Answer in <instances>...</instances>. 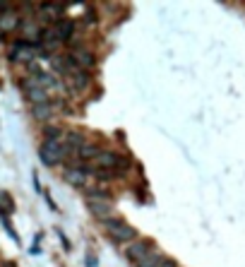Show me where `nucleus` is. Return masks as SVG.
Masks as SVG:
<instances>
[{"mask_svg":"<svg viewBox=\"0 0 245 267\" xmlns=\"http://www.w3.org/2000/svg\"><path fill=\"white\" fill-rule=\"evenodd\" d=\"M19 27V17L15 15V12H3L0 15V31H15V29Z\"/></svg>","mask_w":245,"mask_h":267,"instance_id":"nucleus-13","label":"nucleus"},{"mask_svg":"<svg viewBox=\"0 0 245 267\" xmlns=\"http://www.w3.org/2000/svg\"><path fill=\"white\" fill-rule=\"evenodd\" d=\"M163 260H166V255H163V253H159V250H152V253H149V255H145V258L139 260L135 267H159Z\"/></svg>","mask_w":245,"mask_h":267,"instance_id":"nucleus-14","label":"nucleus"},{"mask_svg":"<svg viewBox=\"0 0 245 267\" xmlns=\"http://www.w3.org/2000/svg\"><path fill=\"white\" fill-rule=\"evenodd\" d=\"M53 34H55V39L60 41V44H65V41H70L73 39V34H75V22L70 17H58L53 22Z\"/></svg>","mask_w":245,"mask_h":267,"instance_id":"nucleus-7","label":"nucleus"},{"mask_svg":"<svg viewBox=\"0 0 245 267\" xmlns=\"http://www.w3.org/2000/svg\"><path fill=\"white\" fill-rule=\"evenodd\" d=\"M63 181L67 185H75V188H84V185H87V169L82 164L67 166L63 171Z\"/></svg>","mask_w":245,"mask_h":267,"instance_id":"nucleus-6","label":"nucleus"},{"mask_svg":"<svg viewBox=\"0 0 245 267\" xmlns=\"http://www.w3.org/2000/svg\"><path fill=\"white\" fill-rule=\"evenodd\" d=\"M94 161H96V169H103V171H111V174H113V169H116L118 161H120V154H116V152H106V149H103Z\"/></svg>","mask_w":245,"mask_h":267,"instance_id":"nucleus-11","label":"nucleus"},{"mask_svg":"<svg viewBox=\"0 0 245 267\" xmlns=\"http://www.w3.org/2000/svg\"><path fill=\"white\" fill-rule=\"evenodd\" d=\"M154 250V241L152 239H137L135 243H130L125 248V258L132 262V265H137L139 260L145 258V255H149Z\"/></svg>","mask_w":245,"mask_h":267,"instance_id":"nucleus-3","label":"nucleus"},{"mask_svg":"<svg viewBox=\"0 0 245 267\" xmlns=\"http://www.w3.org/2000/svg\"><path fill=\"white\" fill-rule=\"evenodd\" d=\"M87 207H89V212L101 221L109 219L111 212H113V203H111V200H87Z\"/></svg>","mask_w":245,"mask_h":267,"instance_id":"nucleus-9","label":"nucleus"},{"mask_svg":"<svg viewBox=\"0 0 245 267\" xmlns=\"http://www.w3.org/2000/svg\"><path fill=\"white\" fill-rule=\"evenodd\" d=\"M22 87H24V96L31 102V106H39V104H51V102H48V89H44V87H41L34 77H31V80H24Z\"/></svg>","mask_w":245,"mask_h":267,"instance_id":"nucleus-4","label":"nucleus"},{"mask_svg":"<svg viewBox=\"0 0 245 267\" xmlns=\"http://www.w3.org/2000/svg\"><path fill=\"white\" fill-rule=\"evenodd\" d=\"M15 210V205H12V197L8 193H3L0 190V212H12Z\"/></svg>","mask_w":245,"mask_h":267,"instance_id":"nucleus-17","label":"nucleus"},{"mask_svg":"<svg viewBox=\"0 0 245 267\" xmlns=\"http://www.w3.org/2000/svg\"><path fill=\"white\" fill-rule=\"evenodd\" d=\"M159 267H178V262H176L173 258H166V260H163V262H161Z\"/></svg>","mask_w":245,"mask_h":267,"instance_id":"nucleus-18","label":"nucleus"},{"mask_svg":"<svg viewBox=\"0 0 245 267\" xmlns=\"http://www.w3.org/2000/svg\"><path fill=\"white\" fill-rule=\"evenodd\" d=\"M37 53H39V51L34 48V44L19 41V44H15V46H12V53H10V58H12V60H17V63H31Z\"/></svg>","mask_w":245,"mask_h":267,"instance_id":"nucleus-8","label":"nucleus"},{"mask_svg":"<svg viewBox=\"0 0 245 267\" xmlns=\"http://www.w3.org/2000/svg\"><path fill=\"white\" fill-rule=\"evenodd\" d=\"M39 157L46 166H58L67 157V152H65V145L60 140H44V145L39 147Z\"/></svg>","mask_w":245,"mask_h":267,"instance_id":"nucleus-2","label":"nucleus"},{"mask_svg":"<svg viewBox=\"0 0 245 267\" xmlns=\"http://www.w3.org/2000/svg\"><path fill=\"white\" fill-rule=\"evenodd\" d=\"M103 229H106V233H109L116 243H123V246H130V243H135V241L139 239L135 226H130V224H127L125 219H120V217L103 219Z\"/></svg>","mask_w":245,"mask_h":267,"instance_id":"nucleus-1","label":"nucleus"},{"mask_svg":"<svg viewBox=\"0 0 245 267\" xmlns=\"http://www.w3.org/2000/svg\"><path fill=\"white\" fill-rule=\"evenodd\" d=\"M31 116L44 123V120H48L51 116H53V106H51V104H39V106H31Z\"/></svg>","mask_w":245,"mask_h":267,"instance_id":"nucleus-15","label":"nucleus"},{"mask_svg":"<svg viewBox=\"0 0 245 267\" xmlns=\"http://www.w3.org/2000/svg\"><path fill=\"white\" fill-rule=\"evenodd\" d=\"M63 138V128L60 125H48L44 130V140H60Z\"/></svg>","mask_w":245,"mask_h":267,"instance_id":"nucleus-16","label":"nucleus"},{"mask_svg":"<svg viewBox=\"0 0 245 267\" xmlns=\"http://www.w3.org/2000/svg\"><path fill=\"white\" fill-rule=\"evenodd\" d=\"M70 60H73L75 68H80V70H91L94 65H96V55L91 53V48H84V46H77L70 51Z\"/></svg>","mask_w":245,"mask_h":267,"instance_id":"nucleus-5","label":"nucleus"},{"mask_svg":"<svg viewBox=\"0 0 245 267\" xmlns=\"http://www.w3.org/2000/svg\"><path fill=\"white\" fill-rule=\"evenodd\" d=\"M103 152V149L99 147V145H94V142H84L80 149H77V157L82 159V161H89V159H96Z\"/></svg>","mask_w":245,"mask_h":267,"instance_id":"nucleus-12","label":"nucleus"},{"mask_svg":"<svg viewBox=\"0 0 245 267\" xmlns=\"http://www.w3.org/2000/svg\"><path fill=\"white\" fill-rule=\"evenodd\" d=\"M67 80H70V87L77 89V92H84L87 87H89V75L80 70V68H73L70 73H67Z\"/></svg>","mask_w":245,"mask_h":267,"instance_id":"nucleus-10","label":"nucleus"}]
</instances>
